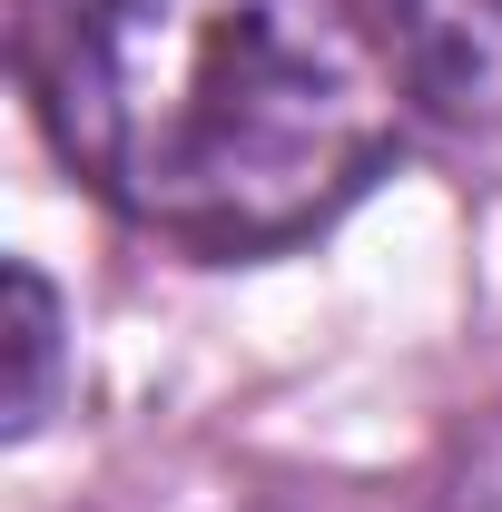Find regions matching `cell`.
Returning <instances> with one entry per match:
<instances>
[{
    "label": "cell",
    "instance_id": "obj_1",
    "mask_svg": "<svg viewBox=\"0 0 502 512\" xmlns=\"http://www.w3.org/2000/svg\"><path fill=\"white\" fill-rule=\"evenodd\" d=\"M20 69L69 168L197 256L315 237L424 99L394 0H30Z\"/></svg>",
    "mask_w": 502,
    "mask_h": 512
},
{
    "label": "cell",
    "instance_id": "obj_2",
    "mask_svg": "<svg viewBox=\"0 0 502 512\" xmlns=\"http://www.w3.org/2000/svg\"><path fill=\"white\" fill-rule=\"evenodd\" d=\"M424 99L473 128H502V0H394Z\"/></svg>",
    "mask_w": 502,
    "mask_h": 512
},
{
    "label": "cell",
    "instance_id": "obj_3",
    "mask_svg": "<svg viewBox=\"0 0 502 512\" xmlns=\"http://www.w3.org/2000/svg\"><path fill=\"white\" fill-rule=\"evenodd\" d=\"M60 394V296L40 266H10V434H30Z\"/></svg>",
    "mask_w": 502,
    "mask_h": 512
},
{
    "label": "cell",
    "instance_id": "obj_4",
    "mask_svg": "<svg viewBox=\"0 0 502 512\" xmlns=\"http://www.w3.org/2000/svg\"><path fill=\"white\" fill-rule=\"evenodd\" d=\"M434 512H502V414H493V424H473V434L453 444Z\"/></svg>",
    "mask_w": 502,
    "mask_h": 512
}]
</instances>
